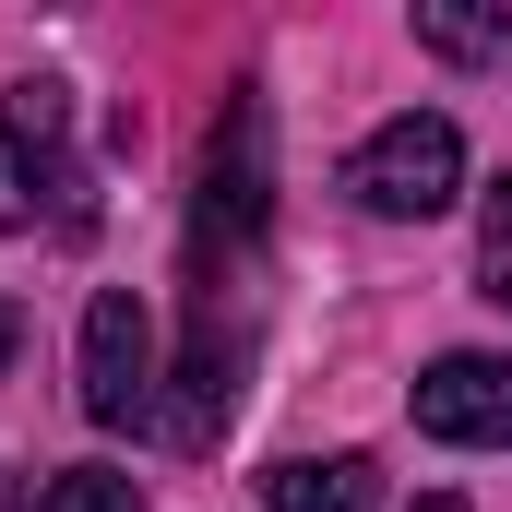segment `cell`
Segmentation results:
<instances>
[{
	"instance_id": "cell-1",
	"label": "cell",
	"mask_w": 512,
	"mask_h": 512,
	"mask_svg": "<svg viewBox=\"0 0 512 512\" xmlns=\"http://www.w3.org/2000/svg\"><path fill=\"white\" fill-rule=\"evenodd\" d=\"M346 191H358L382 227L453 215V191H465V131L441 120V108H405V120H382L358 155H346Z\"/></svg>"
},
{
	"instance_id": "cell-2",
	"label": "cell",
	"mask_w": 512,
	"mask_h": 512,
	"mask_svg": "<svg viewBox=\"0 0 512 512\" xmlns=\"http://www.w3.org/2000/svg\"><path fill=\"white\" fill-rule=\"evenodd\" d=\"M72 370H84V417H96V429H143V417H155V310H143V298H131V286H96V298H84V358H72Z\"/></svg>"
},
{
	"instance_id": "cell-3",
	"label": "cell",
	"mask_w": 512,
	"mask_h": 512,
	"mask_svg": "<svg viewBox=\"0 0 512 512\" xmlns=\"http://www.w3.org/2000/svg\"><path fill=\"white\" fill-rule=\"evenodd\" d=\"M417 429L465 441V453H512V358H429L417 370Z\"/></svg>"
},
{
	"instance_id": "cell-4",
	"label": "cell",
	"mask_w": 512,
	"mask_h": 512,
	"mask_svg": "<svg viewBox=\"0 0 512 512\" xmlns=\"http://www.w3.org/2000/svg\"><path fill=\"white\" fill-rule=\"evenodd\" d=\"M262 203H274V191H262V108L239 96V108L215 120V143H203V251H215V239L251 251V239H262Z\"/></svg>"
},
{
	"instance_id": "cell-5",
	"label": "cell",
	"mask_w": 512,
	"mask_h": 512,
	"mask_svg": "<svg viewBox=\"0 0 512 512\" xmlns=\"http://www.w3.org/2000/svg\"><path fill=\"white\" fill-rule=\"evenodd\" d=\"M370 501H382L370 453H298L262 477V512H370Z\"/></svg>"
},
{
	"instance_id": "cell-6",
	"label": "cell",
	"mask_w": 512,
	"mask_h": 512,
	"mask_svg": "<svg viewBox=\"0 0 512 512\" xmlns=\"http://www.w3.org/2000/svg\"><path fill=\"white\" fill-rule=\"evenodd\" d=\"M36 512H143V477H120V465H60L36 489Z\"/></svg>"
},
{
	"instance_id": "cell-7",
	"label": "cell",
	"mask_w": 512,
	"mask_h": 512,
	"mask_svg": "<svg viewBox=\"0 0 512 512\" xmlns=\"http://www.w3.org/2000/svg\"><path fill=\"white\" fill-rule=\"evenodd\" d=\"M501 36H512V12H441V0L417 12V48H441V60H489Z\"/></svg>"
},
{
	"instance_id": "cell-8",
	"label": "cell",
	"mask_w": 512,
	"mask_h": 512,
	"mask_svg": "<svg viewBox=\"0 0 512 512\" xmlns=\"http://www.w3.org/2000/svg\"><path fill=\"white\" fill-rule=\"evenodd\" d=\"M477 227H489V262H501V274H512V167H501V179H489V203H477Z\"/></svg>"
},
{
	"instance_id": "cell-9",
	"label": "cell",
	"mask_w": 512,
	"mask_h": 512,
	"mask_svg": "<svg viewBox=\"0 0 512 512\" xmlns=\"http://www.w3.org/2000/svg\"><path fill=\"white\" fill-rule=\"evenodd\" d=\"M12 346H24V322H12V298H0V358H12Z\"/></svg>"
},
{
	"instance_id": "cell-10",
	"label": "cell",
	"mask_w": 512,
	"mask_h": 512,
	"mask_svg": "<svg viewBox=\"0 0 512 512\" xmlns=\"http://www.w3.org/2000/svg\"><path fill=\"white\" fill-rule=\"evenodd\" d=\"M489 298H501V322H512V274H489Z\"/></svg>"
},
{
	"instance_id": "cell-11",
	"label": "cell",
	"mask_w": 512,
	"mask_h": 512,
	"mask_svg": "<svg viewBox=\"0 0 512 512\" xmlns=\"http://www.w3.org/2000/svg\"><path fill=\"white\" fill-rule=\"evenodd\" d=\"M417 512H465V501H453V489H429V501H417Z\"/></svg>"
}]
</instances>
